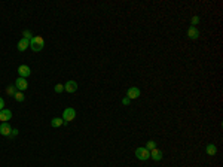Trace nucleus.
Returning <instances> with one entry per match:
<instances>
[{
  "instance_id": "obj_6",
  "label": "nucleus",
  "mask_w": 223,
  "mask_h": 167,
  "mask_svg": "<svg viewBox=\"0 0 223 167\" xmlns=\"http://www.w3.org/2000/svg\"><path fill=\"white\" fill-rule=\"evenodd\" d=\"M18 75H20V78H28L30 75H31V70H30V67L26 66V64H21L20 67H18Z\"/></svg>"
},
{
  "instance_id": "obj_21",
  "label": "nucleus",
  "mask_w": 223,
  "mask_h": 167,
  "mask_svg": "<svg viewBox=\"0 0 223 167\" xmlns=\"http://www.w3.org/2000/svg\"><path fill=\"white\" fill-rule=\"evenodd\" d=\"M122 105H125V106H127V105H129V99H128V97H125V99L122 100Z\"/></svg>"
},
{
  "instance_id": "obj_5",
  "label": "nucleus",
  "mask_w": 223,
  "mask_h": 167,
  "mask_svg": "<svg viewBox=\"0 0 223 167\" xmlns=\"http://www.w3.org/2000/svg\"><path fill=\"white\" fill-rule=\"evenodd\" d=\"M15 88H16L18 91H22V93H24L28 88V82L24 79V78H18V79L15 81Z\"/></svg>"
},
{
  "instance_id": "obj_7",
  "label": "nucleus",
  "mask_w": 223,
  "mask_h": 167,
  "mask_svg": "<svg viewBox=\"0 0 223 167\" xmlns=\"http://www.w3.org/2000/svg\"><path fill=\"white\" fill-rule=\"evenodd\" d=\"M11 118H12V112L9 109H2L0 111V121L2 122H7Z\"/></svg>"
},
{
  "instance_id": "obj_8",
  "label": "nucleus",
  "mask_w": 223,
  "mask_h": 167,
  "mask_svg": "<svg viewBox=\"0 0 223 167\" xmlns=\"http://www.w3.org/2000/svg\"><path fill=\"white\" fill-rule=\"evenodd\" d=\"M12 133V127L7 124V122H2V125H0V134L2 136H11Z\"/></svg>"
},
{
  "instance_id": "obj_11",
  "label": "nucleus",
  "mask_w": 223,
  "mask_h": 167,
  "mask_svg": "<svg viewBox=\"0 0 223 167\" xmlns=\"http://www.w3.org/2000/svg\"><path fill=\"white\" fill-rule=\"evenodd\" d=\"M150 158H152L153 161H161L162 160V152H161L158 148H155V149L150 151Z\"/></svg>"
},
{
  "instance_id": "obj_12",
  "label": "nucleus",
  "mask_w": 223,
  "mask_h": 167,
  "mask_svg": "<svg viewBox=\"0 0 223 167\" xmlns=\"http://www.w3.org/2000/svg\"><path fill=\"white\" fill-rule=\"evenodd\" d=\"M28 47H30V40L28 39H24V37H22V39L18 42V51H21V52H24Z\"/></svg>"
},
{
  "instance_id": "obj_17",
  "label": "nucleus",
  "mask_w": 223,
  "mask_h": 167,
  "mask_svg": "<svg viewBox=\"0 0 223 167\" xmlns=\"http://www.w3.org/2000/svg\"><path fill=\"white\" fill-rule=\"evenodd\" d=\"M146 148H147L149 151H152V149H155V148H156V142H155V140H149L147 143H146Z\"/></svg>"
},
{
  "instance_id": "obj_9",
  "label": "nucleus",
  "mask_w": 223,
  "mask_h": 167,
  "mask_svg": "<svg viewBox=\"0 0 223 167\" xmlns=\"http://www.w3.org/2000/svg\"><path fill=\"white\" fill-rule=\"evenodd\" d=\"M77 90V84L74 82V81H68L64 84V91H67V93H74Z\"/></svg>"
},
{
  "instance_id": "obj_20",
  "label": "nucleus",
  "mask_w": 223,
  "mask_h": 167,
  "mask_svg": "<svg viewBox=\"0 0 223 167\" xmlns=\"http://www.w3.org/2000/svg\"><path fill=\"white\" fill-rule=\"evenodd\" d=\"M2 109H5V100L0 97V111H2Z\"/></svg>"
},
{
  "instance_id": "obj_14",
  "label": "nucleus",
  "mask_w": 223,
  "mask_h": 167,
  "mask_svg": "<svg viewBox=\"0 0 223 167\" xmlns=\"http://www.w3.org/2000/svg\"><path fill=\"white\" fill-rule=\"evenodd\" d=\"M205 151H207V154H208V155H216L217 148H216V145H214V143H210V145H207Z\"/></svg>"
},
{
  "instance_id": "obj_23",
  "label": "nucleus",
  "mask_w": 223,
  "mask_h": 167,
  "mask_svg": "<svg viewBox=\"0 0 223 167\" xmlns=\"http://www.w3.org/2000/svg\"><path fill=\"white\" fill-rule=\"evenodd\" d=\"M18 134V130H12V133H11V136H16Z\"/></svg>"
},
{
  "instance_id": "obj_1",
  "label": "nucleus",
  "mask_w": 223,
  "mask_h": 167,
  "mask_svg": "<svg viewBox=\"0 0 223 167\" xmlns=\"http://www.w3.org/2000/svg\"><path fill=\"white\" fill-rule=\"evenodd\" d=\"M30 48L33 49L34 52H40L42 49L45 48V40L42 36H33L30 40Z\"/></svg>"
},
{
  "instance_id": "obj_2",
  "label": "nucleus",
  "mask_w": 223,
  "mask_h": 167,
  "mask_svg": "<svg viewBox=\"0 0 223 167\" xmlns=\"http://www.w3.org/2000/svg\"><path fill=\"white\" fill-rule=\"evenodd\" d=\"M135 157H137L138 160L146 161V160H149V158H150V151H149L146 146H144V148L140 146V148H137V149H135Z\"/></svg>"
},
{
  "instance_id": "obj_16",
  "label": "nucleus",
  "mask_w": 223,
  "mask_h": 167,
  "mask_svg": "<svg viewBox=\"0 0 223 167\" xmlns=\"http://www.w3.org/2000/svg\"><path fill=\"white\" fill-rule=\"evenodd\" d=\"M16 101H24V93L22 91H16V94L14 96Z\"/></svg>"
},
{
  "instance_id": "obj_19",
  "label": "nucleus",
  "mask_w": 223,
  "mask_h": 167,
  "mask_svg": "<svg viewBox=\"0 0 223 167\" xmlns=\"http://www.w3.org/2000/svg\"><path fill=\"white\" fill-rule=\"evenodd\" d=\"M22 36H24V39H28V40H31V37H33V34H31V32H30V30H24Z\"/></svg>"
},
{
  "instance_id": "obj_13",
  "label": "nucleus",
  "mask_w": 223,
  "mask_h": 167,
  "mask_svg": "<svg viewBox=\"0 0 223 167\" xmlns=\"http://www.w3.org/2000/svg\"><path fill=\"white\" fill-rule=\"evenodd\" d=\"M66 122H64V120L63 118H52V121H51V125L52 127H55V128H58V127H63Z\"/></svg>"
},
{
  "instance_id": "obj_4",
  "label": "nucleus",
  "mask_w": 223,
  "mask_h": 167,
  "mask_svg": "<svg viewBox=\"0 0 223 167\" xmlns=\"http://www.w3.org/2000/svg\"><path fill=\"white\" fill-rule=\"evenodd\" d=\"M140 96H142V91H140V88H137V87H131V88H128V91H127V97H128L129 100L138 99Z\"/></svg>"
},
{
  "instance_id": "obj_22",
  "label": "nucleus",
  "mask_w": 223,
  "mask_h": 167,
  "mask_svg": "<svg viewBox=\"0 0 223 167\" xmlns=\"http://www.w3.org/2000/svg\"><path fill=\"white\" fill-rule=\"evenodd\" d=\"M198 22H199V18H198V17H193V18H192V24H198Z\"/></svg>"
},
{
  "instance_id": "obj_10",
  "label": "nucleus",
  "mask_w": 223,
  "mask_h": 167,
  "mask_svg": "<svg viewBox=\"0 0 223 167\" xmlns=\"http://www.w3.org/2000/svg\"><path fill=\"white\" fill-rule=\"evenodd\" d=\"M188 37L189 39H198L199 37V30L195 26H190L189 30H188Z\"/></svg>"
},
{
  "instance_id": "obj_18",
  "label": "nucleus",
  "mask_w": 223,
  "mask_h": 167,
  "mask_svg": "<svg viewBox=\"0 0 223 167\" xmlns=\"http://www.w3.org/2000/svg\"><path fill=\"white\" fill-rule=\"evenodd\" d=\"M54 90H55V93L57 94H61L63 91H64V85H63V84H57Z\"/></svg>"
},
{
  "instance_id": "obj_15",
  "label": "nucleus",
  "mask_w": 223,
  "mask_h": 167,
  "mask_svg": "<svg viewBox=\"0 0 223 167\" xmlns=\"http://www.w3.org/2000/svg\"><path fill=\"white\" fill-rule=\"evenodd\" d=\"M16 91H18V90L15 88V85H9V87L6 88V93L9 94V96H15V94H16Z\"/></svg>"
},
{
  "instance_id": "obj_3",
  "label": "nucleus",
  "mask_w": 223,
  "mask_h": 167,
  "mask_svg": "<svg viewBox=\"0 0 223 167\" xmlns=\"http://www.w3.org/2000/svg\"><path fill=\"white\" fill-rule=\"evenodd\" d=\"M74 118H76V111H74L73 107L64 109V112H63V120H64V122H70V121H73Z\"/></svg>"
}]
</instances>
